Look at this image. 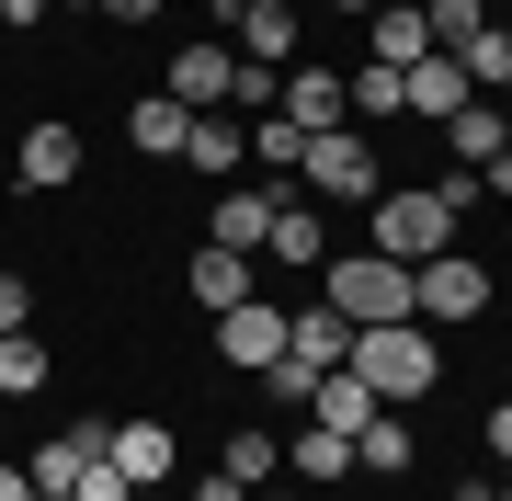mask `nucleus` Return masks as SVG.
Here are the masks:
<instances>
[{
  "instance_id": "nucleus-1",
  "label": "nucleus",
  "mask_w": 512,
  "mask_h": 501,
  "mask_svg": "<svg viewBox=\"0 0 512 501\" xmlns=\"http://www.w3.org/2000/svg\"><path fill=\"white\" fill-rule=\"evenodd\" d=\"M353 376H365L387 410H410V399L444 376V342L421 331V319H376V331H353Z\"/></svg>"
},
{
  "instance_id": "nucleus-2",
  "label": "nucleus",
  "mask_w": 512,
  "mask_h": 501,
  "mask_svg": "<svg viewBox=\"0 0 512 501\" xmlns=\"http://www.w3.org/2000/svg\"><path fill=\"white\" fill-rule=\"evenodd\" d=\"M365 251H387V262H433V251H456V217H444V194L433 183H387L376 205H365Z\"/></svg>"
},
{
  "instance_id": "nucleus-3",
  "label": "nucleus",
  "mask_w": 512,
  "mask_h": 501,
  "mask_svg": "<svg viewBox=\"0 0 512 501\" xmlns=\"http://www.w3.org/2000/svg\"><path fill=\"white\" fill-rule=\"evenodd\" d=\"M319 297L353 319V331H376V319H410V262L387 251H330L319 262Z\"/></svg>"
},
{
  "instance_id": "nucleus-4",
  "label": "nucleus",
  "mask_w": 512,
  "mask_h": 501,
  "mask_svg": "<svg viewBox=\"0 0 512 501\" xmlns=\"http://www.w3.org/2000/svg\"><path fill=\"white\" fill-rule=\"evenodd\" d=\"M296 183H308L319 205H376V194H387V160H376L365 126H319L308 160H296Z\"/></svg>"
},
{
  "instance_id": "nucleus-5",
  "label": "nucleus",
  "mask_w": 512,
  "mask_h": 501,
  "mask_svg": "<svg viewBox=\"0 0 512 501\" xmlns=\"http://www.w3.org/2000/svg\"><path fill=\"white\" fill-rule=\"evenodd\" d=\"M490 297H501L490 262H467V251H433L410 274V319H421V331H467V319H490Z\"/></svg>"
},
{
  "instance_id": "nucleus-6",
  "label": "nucleus",
  "mask_w": 512,
  "mask_h": 501,
  "mask_svg": "<svg viewBox=\"0 0 512 501\" xmlns=\"http://www.w3.org/2000/svg\"><path fill=\"white\" fill-rule=\"evenodd\" d=\"M160 92L183 103V114H228V103H239V46H228V35H194V46L160 69Z\"/></svg>"
},
{
  "instance_id": "nucleus-7",
  "label": "nucleus",
  "mask_w": 512,
  "mask_h": 501,
  "mask_svg": "<svg viewBox=\"0 0 512 501\" xmlns=\"http://www.w3.org/2000/svg\"><path fill=\"white\" fill-rule=\"evenodd\" d=\"M285 365H296V376H330V365H353V319L330 308V297L285 308Z\"/></svg>"
},
{
  "instance_id": "nucleus-8",
  "label": "nucleus",
  "mask_w": 512,
  "mask_h": 501,
  "mask_svg": "<svg viewBox=\"0 0 512 501\" xmlns=\"http://www.w3.org/2000/svg\"><path fill=\"white\" fill-rule=\"evenodd\" d=\"M228 46L251 69H296V0H239L228 12Z\"/></svg>"
},
{
  "instance_id": "nucleus-9",
  "label": "nucleus",
  "mask_w": 512,
  "mask_h": 501,
  "mask_svg": "<svg viewBox=\"0 0 512 501\" xmlns=\"http://www.w3.org/2000/svg\"><path fill=\"white\" fill-rule=\"evenodd\" d=\"M12 171H23L35 194H69V183H80V126H69V114H46V126H23Z\"/></svg>"
},
{
  "instance_id": "nucleus-10",
  "label": "nucleus",
  "mask_w": 512,
  "mask_h": 501,
  "mask_svg": "<svg viewBox=\"0 0 512 501\" xmlns=\"http://www.w3.org/2000/svg\"><path fill=\"white\" fill-rule=\"evenodd\" d=\"M217 353H228L239 376H262V365H274V353H285V308H262V297H239V308L217 319Z\"/></svg>"
},
{
  "instance_id": "nucleus-11",
  "label": "nucleus",
  "mask_w": 512,
  "mask_h": 501,
  "mask_svg": "<svg viewBox=\"0 0 512 501\" xmlns=\"http://www.w3.org/2000/svg\"><path fill=\"white\" fill-rule=\"evenodd\" d=\"M103 456L126 467L137 490H160L171 467H183V445H171V422H103Z\"/></svg>"
},
{
  "instance_id": "nucleus-12",
  "label": "nucleus",
  "mask_w": 512,
  "mask_h": 501,
  "mask_svg": "<svg viewBox=\"0 0 512 501\" xmlns=\"http://www.w3.org/2000/svg\"><path fill=\"white\" fill-rule=\"evenodd\" d=\"M353 467V433H330V422H308V410H296V433H285V479L296 490H330Z\"/></svg>"
},
{
  "instance_id": "nucleus-13",
  "label": "nucleus",
  "mask_w": 512,
  "mask_h": 501,
  "mask_svg": "<svg viewBox=\"0 0 512 501\" xmlns=\"http://www.w3.org/2000/svg\"><path fill=\"white\" fill-rule=\"evenodd\" d=\"M183 297H194L205 319H228L239 297H251V251H217V240H205V251L183 262Z\"/></svg>"
},
{
  "instance_id": "nucleus-14",
  "label": "nucleus",
  "mask_w": 512,
  "mask_h": 501,
  "mask_svg": "<svg viewBox=\"0 0 512 501\" xmlns=\"http://www.w3.org/2000/svg\"><path fill=\"white\" fill-rule=\"evenodd\" d=\"M92 445H103V422H69V433H46V445L23 456V467H35V501H80V456H92Z\"/></svg>"
},
{
  "instance_id": "nucleus-15",
  "label": "nucleus",
  "mask_w": 512,
  "mask_h": 501,
  "mask_svg": "<svg viewBox=\"0 0 512 501\" xmlns=\"http://www.w3.org/2000/svg\"><path fill=\"white\" fill-rule=\"evenodd\" d=\"M467 92H478V80L456 69V57H410V69H399V103L421 114V126H444V114H456Z\"/></svg>"
},
{
  "instance_id": "nucleus-16",
  "label": "nucleus",
  "mask_w": 512,
  "mask_h": 501,
  "mask_svg": "<svg viewBox=\"0 0 512 501\" xmlns=\"http://www.w3.org/2000/svg\"><path fill=\"white\" fill-rule=\"evenodd\" d=\"M239 160H251V126H239V114H194V137H183V171H194V183H228Z\"/></svg>"
},
{
  "instance_id": "nucleus-17",
  "label": "nucleus",
  "mask_w": 512,
  "mask_h": 501,
  "mask_svg": "<svg viewBox=\"0 0 512 501\" xmlns=\"http://www.w3.org/2000/svg\"><path fill=\"white\" fill-rule=\"evenodd\" d=\"M274 114H285V126H353V114H342V69H285V92H274Z\"/></svg>"
},
{
  "instance_id": "nucleus-18",
  "label": "nucleus",
  "mask_w": 512,
  "mask_h": 501,
  "mask_svg": "<svg viewBox=\"0 0 512 501\" xmlns=\"http://www.w3.org/2000/svg\"><path fill=\"white\" fill-rule=\"evenodd\" d=\"M262 251H274V274H319V262H330V228H319V205H274V240H262Z\"/></svg>"
},
{
  "instance_id": "nucleus-19",
  "label": "nucleus",
  "mask_w": 512,
  "mask_h": 501,
  "mask_svg": "<svg viewBox=\"0 0 512 501\" xmlns=\"http://www.w3.org/2000/svg\"><path fill=\"white\" fill-rule=\"evenodd\" d=\"M365 46H376V69H410V57H433V23H421L410 0H376V12H365Z\"/></svg>"
},
{
  "instance_id": "nucleus-20",
  "label": "nucleus",
  "mask_w": 512,
  "mask_h": 501,
  "mask_svg": "<svg viewBox=\"0 0 512 501\" xmlns=\"http://www.w3.org/2000/svg\"><path fill=\"white\" fill-rule=\"evenodd\" d=\"M376 410H387V399H376V388H365V376H353V365H330L319 388H308V422H330V433H365Z\"/></svg>"
},
{
  "instance_id": "nucleus-21",
  "label": "nucleus",
  "mask_w": 512,
  "mask_h": 501,
  "mask_svg": "<svg viewBox=\"0 0 512 501\" xmlns=\"http://www.w3.org/2000/svg\"><path fill=\"white\" fill-rule=\"evenodd\" d=\"M217 467L239 490H274V467H285V433L274 422H228V445H217Z\"/></svg>"
},
{
  "instance_id": "nucleus-22",
  "label": "nucleus",
  "mask_w": 512,
  "mask_h": 501,
  "mask_svg": "<svg viewBox=\"0 0 512 501\" xmlns=\"http://www.w3.org/2000/svg\"><path fill=\"white\" fill-rule=\"evenodd\" d=\"M342 114H353V126H399V69H376V57H353V69H342Z\"/></svg>"
},
{
  "instance_id": "nucleus-23",
  "label": "nucleus",
  "mask_w": 512,
  "mask_h": 501,
  "mask_svg": "<svg viewBox=\"0 0 512 501\" xmlns=\"http://www.w3.org/2000/svg\"><path fill=\"white\" fill-rule=\"evenodd\" d=\"M183 137H194V114L171 103V92H148V103L126 114V149H137V160H183Z\"/></svg>"
},
{
  "instance_id": "nucleus-24",
  "label": "nucleus",
  "mask_w": 512,
  "mask_h": 501,
  "mask_svg": "<svg viewBox=\"0 0 512 501\" xmlns=\"http://www.w3.org/2000/svg\"><path fill=\"white\" fill-rule=\"evenodd\" d=\"M251 160H262V194L285 205V183H296V160H308V126H285V114H251Z\"/></svg>"
},
{
  "instance_id": "nucleus-25",
  "label": "nucleus",
  "mask_w": 512,
  "mask_h": 501,
  "mask_svg": "<svg viewBox=\"0 0 512 501\" xmlns=\"http://www.w3.org/2000/svg\"><path fill=\"white\" fill-rule=\"evenodd\" d=\"M262 240H274V194H217V251L262 262Z\"/></svg>"
},
{
  "instance_id": "nucleus-26",
  "label": "nucleus",
  "mask_w": 512,
  "mask_h": 501,
  "mask_svg": "<svg viewBox=\"0 0 512 501\" xmlns=\"http://www.w3.org/2000/svg\"><path fill=\"white\" fill-rule=\"evenodd\" d=\"M421 23H433V57H467L490 35V0H421Z\"/></svg>"
},
{
  "instance_id": "nucleus-27",
  "label": "nucleus",
  "mask_w": 512,
  "mask_h": 501,
  "mask_svg": "<svg viewBox=\"0 0 512 501\" xmlns=\"http://www.w3.org/2000/svg\"><path fill=\"white\" fill-rule=\"evenodd\" d=\"M444 137H456V160L490 171V160H501V103H478V92H467L456 114H444Z\"/></svg>"
},
{
  "instance_id": "nucleus-28",
  "label": "nucleus",
  "mask_w": 512,
  "mask_h": 501,
  "mask_svg": "<svg viewBox=\"0 0 512 501\" xmlns=\"http://www.w3.org/2000/svg\"><path fill=\"white\" fill-rule=\"evenodd\" d=\"M353 467H376V479H399V467H410V422H399V410H376V422L353 433Z\"/></svg>"
},
{
  "instance_id": "nucleus-29",
  "label": "nucleus",
  "mask_w": 512,
  "mask_h": 501,
  "mask_svg": "<svg viewBox=\"0 0 512 501\" xmlns=\"http://www.w3.org/2000/svg\"><path fill=\"white\" fill-rule=\"evenodd\" d=\"M46 376H57V365H46V342H23V331L0 342V399H35Z\"/></svg>"
},
{
  "instance_id": "nucleus-30",
  "label": "nucleus",
  "mask_w": 512,
  "mask_h": 501,
  "mask_svg": "<svg viewBox=\"0 0 512 501\" xmlns=\"http://www.w3.org/2000/svg\"><path fill=\"white\" fill-rule=\"evenodd\" d=\"M456 69L478 80V92H512V23H490V35H478V46L456 57Z\"/></svg>"
},
{
  "instance_id": "nucleus-31",
  "label": "nucleus",
  "mask_w": 512,
  "mask_h": 501,
  "mask_svg": "<svg viewBox=\"0 0 512 501\" xmlns=\"http://www.w3.org/2000/svg\"><path fill=\"white\" fill-rule=\"evenodd\" d=\"M80 501H137V479H126V467H114L103 445H92V456H80Z\"/></svg>"
},
{
  "instance_id": "nucleus-32",
  "label": "nucleus",
  "mask_w": 512,
  "mask_h": 501,
  "mask_svg": "<svg viewBox=\"0 0 512 501\" xmlns=\"http://www.w3.org/2000/svg\"><path fill=\"white\" fill-rule=\"evenodd\" d=\"M23 319H35V285H23V274H0V342H12Z\"/></svg>"
},
{
  "instance_id": "nucleus-33",
  "label": "nucleus",
  "mask_w": 512,
  "mask_h": 501,
  "mask_svg": "<svg viewBox=\"0 0 512 501\" xmlns=\"http://www.w3.org/2000/svg\"><path fill=\"white\" fill-rule=\"evenodd\" d=\"M478 433H490V456H501V479H512V399H490V422H478Z\"/></svg>"
},
{
  "instance_id": "nucleus-34",
  "label": "nucleus",
  "mask_w": 512,
  "mask_h": 501,
  "mask_svg": "<svg viewBox=\"0 0 512 501\" xmlns=\"http://www.w3.org/2000/svg\"><path fill=\"white\" fill-rule=\"evenodd\" d=\"M92 12H103V23H126V35H137V23H160V0H92Z\"/></svg>"
},
{
  "instance_id": "nucleus-35",
  "label": "nucleus",
  "mask_w": 512,
  "mask_h": 501,
  "mask_svg": "<svg viewBox=\"0 0 512 501\" xmlns=\"http://www.w3.org/2000/svg\"><path fill=\"white\" fill-rule=\"evenodd\" d=\"M46 23V0H0V35H35Z\"/></svg>"
},
{
  "instance_id": "nucleus-36",
  "label": "nucleus",
  "mask_w": 512,
  "mask_h": 501,
  "mask_svg": "<svg viewBox=\"0 0 512 501\" xmlns=\"http://www.w3.org/2000/svg\"><path fill=\"white\" fill-rule=\"evenodd\" d=\"M194 501H251V490H239L228 467H205V479H194Z\"/></svg>"
},
{
  "instance_id": "nucleus-37",
  "label": "nucleus",
  "mask_w": 512,
  "mask_h": 501,
  "mask_svg": "<svg viewBox=\"0 0 512 501\" xmlns=\"http://www.w3.org/2000/svg\"><path fill=\"white\" fill-rule=\"evenodd\" d=\"M478 183H490V194H512V114H501V160L478 171Z\"/></svg>"
},
{
  "instance_id": "nucleus-38",
  "label": "nucleus",
  "mask_w": 512,
  "mask_h": 501,
  "mask_svg": "<svg viewBox=\"0 0 512 501\" xmlns=\"http://www.w3.org/2000/svg\"><path fill=\"white\" fill-rule=\"evenodd\" d=\"M0 501H35V467H0Z\"/></svg>"
},
{
  "instance_id": "nucleus-39",
  "label": "nucleus",
  "mask_w": 512,
  "mask_h": 501,
  "mask_svg": "<svg viewBox=\"0 0 512 501\" xmlns=\"http://www.w3.org/2000/svg\"><path fill=\"white\" fill-rule=\"evenodd\" d=\"M319 12H353V23H365V12H376V0H319Z\"/></svg>"
},
{
  "instance_id": "nucleus-40",
  "label": "nucleus",
  "mask_w": 512,
  "mask_h": 501,
  "mask_svg": "<svg viewBox=\"0 0 512 501\" xmlns=\"http://www.w3.org/2000/svg\"><path fill=\"white\" fill-rule=\"evenodd\" d=\"M251 501H308V490H251Z\"/></svg>"
},
{
  "instance_id": "nucleus-41",
  "label": "nucleus",
  "mask_w": 512,
  "mask_h": 501,
  "mask_svg": "<svg viewBox=\"0 0 512 501\" xmlns=\"http://www.w3.org/2000/svg\"><path fill=\"white\" fill-rule=\"evenodd\" d=\"M490 501H512V479H501V490H490Z\"/></svg>"
},
{
  "instance_id": "nucleus-42",
  "label": "nucleus",
  "mask_w": 512,
  "mask_h": 501,
  "mask_svg": "<svg viewBox=\"0 0 512 501\" xmlns=\"http://www.w3.org/2000/svg\"><path fill=\"white\" fill-rule=\"evenodd\" d=\"M217 12H239V0H217Z\"/></svg>"
},
{
  "instance_id": "nucleus-43",
  "label": "nucleus",
  "mask_w": 512,
  "mask_h": 501,
  "mask_svg": "<svg viewBox=\"0 0 512 501\" xmlns=\"http://www.w3.org/2000/svg\"><path fill=\"white\" fill-rule=\"evenodd\" d=\"M80 12H92V0H80Z\"/></svg>"
},
{
  "instance_id": "nucleus-44",
  "label": "nucleus",
  "mask_w": 512,
  "mask_h": 501,
  "mask_svg": "<svg viewBox=\"0 0 512 501\" xmlns=\"http://www.w3.org/2000/svg\"><path fill=\"white\" fill-rule=\"evenodd\" d=\"M410 12H421V0H410Z\"/></svg>"
}]
</instances>
